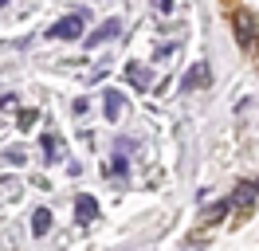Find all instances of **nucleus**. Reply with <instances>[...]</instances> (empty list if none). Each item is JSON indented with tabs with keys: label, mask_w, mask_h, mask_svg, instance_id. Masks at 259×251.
I'll return each mask as SVG.
<instances>
[{
	"label": "nucleus",
	"mask_w": 259,
	"mask_h": 251,
	"mask_svg": "<svg viewBox=\"0 0 259 251\" xmlns=\"http://www.w3.org/2000/svg\"><path fill=\"white\" fill-rule=\"evenodd\" d=\"M232 31H236L240 47H251V39H255V12L251 8H236L232 12Z\"/></svg>",
	"instance_id": "1"
},
{
	"label": "nucleus",
	"mask_w": 259,
	"mask_h": 251,
	"mask_svg": "<svg viewBox=\"0 0 259 251\" xmlns=\"http://www.w3.org/2000/svg\"><path fill=\"white\" fill-rule=\"evenodd\" d=\"M82 24H87V12H71L67 20H59V24H51L48 28V39H79L82 35Z\"/></svg>",
	"instance_id": "2"
},
{
	"label": "nucleus",
	"mask_w": 259,
	"mask_h": 251,
	"mask_svg": "<svg viewBox=\"0 0 259 251\" xmlns=\"http://www.w3.org/2000/svg\"><path fill=\"white\" fill-rule=\"evenodd\" d=\"M208 82H212L208 63H193V67H189V75H185V91H200V87H208Z\"/></svg>",
	"instance_id": "3"
},
{
	"label": "nucleus",
	"mask_w": 259,
	"mask_h": 251,
	"mask_svg": "<svg viewBox=\"0 0 259 251\" xmlns=\"http://www.w3.org/2000/svg\"><path fill=\"white\" fill-rule=\"evenodd\" d=\"M118 31H122V20H106V24H102V28H98L95 35H87V47H98V44H106V39H114Z\"/></svg>",
	"instance_id": "4"
},
{
	"label": "nucleus",
	"mask_w": 259,
	"mask_h": 251,
	"mask_svg": "<svg viewBox=\"0 0 259 251\" xmlns=\"http://www.w3.org/2000/svg\"><path fill=\"white\" fill-rule=\"evenodd\" d=\"M95 216H98V200L95 196H79V200H75V220H79V224H91Z\"/></svg>",
	"instance_id": "5"
},
{
	"label": "nucleus",
	"mask_w": 259,
	"mask_h": 251,
	"mask_svg": "<svg viewBox=\"0 0 259 251\" xmlns=\"http://www.w3.org/2000/svg\"><path fill=\"white\" fill-rule=\"evenodd\" d=\"M102 114H106V122H118V118H122V94L118 91L102 94Z\"/></svg>",
	"instance_id": "6"
},
{
	"label": "nucleus",
	"mask_w": 259,
	"mask_h": 251,
	"mask_svg": "<svg viewBox=\"0 0 259 251\" xmlns=\"http://www.w3.org/2000/svg\"><path fill=\"white\" fill-rule=\"evenodd\" d=\"M126 78L138 87V91H146L149 82H153V75H149V67H142V63H130L126 67Z\"/></svg>",
	"instance_id": "7"
},
{
	"label": "nucleus",
	"mask_w": 259,
	"mask_h": 251,
	"mask_svg": "<svg viewBox=\"0 0 259 251\" xmlns=\"http://www.w3.org/2000/svg\"><path fill=\"white\" fill-rule=\"evenodd\" d=\"M48 228H51V212H48V208H35V212H32V232L35 235H48Z\"/></svg>",
	"instance_id": "8"
},
{
	"label": "nucleus",
	"mask_w": 259,
	"mask_h": 251,
	"mask_svg": "<svg viewBox=\"0 0 259 251\" xmlns=\"http://www.w3.org/2000/svg\"><path fill=\"white\" fill-rule=\"evenodd\" d=\"M251 200H255V188H251V185H240V188H236V196H232L236 208H247Z\"/></svg>",
	"instance_id": "9"
},
{
	"label": "nucleus",
	"mask_w": 259,
	"mask_h": 251,
	"mask_svg": "<svg viewBox=\"0 0 259 251\" xmlns=\"http://www.w3.org/2000/svg\"><path fill=\"white\" fill-rule=\"evenodd\" d=\"M130 169V161H126V157H122V153H118V157H114V161H110V165H106V173H110V177H122V173H126Z\"/></svg>",
	"instance_id": "10"
},
{
	"label": "nucleus",
	"mask_w": 259,
	"mask_h": 251,
	"mask_svg": "<svg viewBox=\"0 0 259 251\" xmlns=\"http://www.w3.org/2000/svg\"><path fill=\"white\" fill-rule=\"evenodd\" d=\"M44 153H48V161H55V157H59V141L51 138V134H44Z\"/></svg>",
	"instance_id": "11"
},
{
	"label": "nucleus",
	"mask_w": 259,
	"mask_h": 251,
	"mask_svg": "<svg viewBox=\"0 0 259 251\" xmlns=\"http://www.w3.org/2000/svg\"><path fill=\"white\" fill-rule=\"evenodd\" d=\"M228 208H232V204H228V200H220V204H212L208 212H204V220H220V216H224V212H228Z\"/></svg>",
	"instance_id": "12"
},
{
	"label": "nucleus",
	"mask_w": 259,
	"mask_h": 251,
	"mask_svg": "<svg viewBox=\"0 0 259 251\" xmlns=\"http://www.w3.org/2000/svg\"><path fill=\"white\" fill-rule=\"evenodd\" d=\"M32 122H35V110H24V114H20V130H28Z\"/></svg>",
	"instance_id": "13"
},
{
	"label": "nucleus",
	"mask_w": 259,
	"mask_h": 251,
	"mask_svg": "<svg viewBox=\"0 0 259 251\" xmlns=\"http://www.w3.org/2000/svg\"><path fill=\"white\" fill-rule=\"evenodd\" d=\"M157 12H161V16H165V12H173V0H161V4H157Z\"/></svg>",
	"instance_id": "14"
},
{
	"label": "nucleus",
	"mask_w": 259,
	"mask_h": 251,
	"mask_svg": "<svg viewBox=\"0 0 259 251\" xmlns=\"http://www.w3.org/2000/svg\"><path fill=\"white\" fill-rule=\"evenodd\" d=\"M4 4H8V0H0V8H4Z\"/></svg>",
	"instance_id": "15"
}]
</instances>
